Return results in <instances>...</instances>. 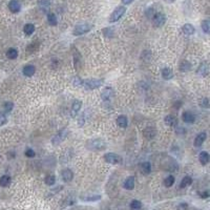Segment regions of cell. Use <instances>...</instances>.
Wrapping results in <instances>:
<instances>
[{
  "label": "cell",
  "mask_w": 210,
  "mask_h": 210,
  "mask_svg": "<svg viewBox=\"0 0 210 210\" xmlns=\"http://www.w3.org/2000/svg\"><path fill=\"white\" fill-rule=\"evenodd\" d=\"M92 30V25L88 24V23H80V24H77L75 26L73 31V35L74 36H81L84 35V34L88 33V32Z\"/></svg>",
  "instance_id": "277c9868"
},
{
  "label": "cell",
  "mask_w": 210,
  "mask_h": 210,
  "mask_svg": "<svg viewBox=\"0 0 210 210\" xmlns=\"http://www.w3.org/2000/svg\"><path fill=\"white\" fill-rule=\"evenodd\" d=\"M24 155H25V156H28V158H34V156H36V152L32 149V148H26Z\"/></svg>",
  "instance_id": "8d00e7d4"
},
{
  "label": "cell",
  "mask_w": 210,
  "mask_h": 210,
  "mask_svg": "<svg viewBox=\"0 0 210 210\" xmlns=\"http://www.w3.org/2000/svg\"><path fill=\"white\" fill-rule=\"evenodd\" d=\"M82 106V102L80 100H75L73 102V105H71V116L75 117L77 114L80 111Z\"/></svg>",
  "instance_id": "e0dca14e"
},
{
  "label": "cell",
  "mask_w": 210,
  "mask_h": 210,
  "mask_svg": "<svg viewBox=\"0 0 210 210\" xmlns=\"http://www.w3.org/2000/svg\"><path fill=\"white\" fill-rule=\"evenodd\" d=\"M73 59H74V66L77 71H80L81 68V63H82V58L81 55L79 53V50L76 49L75 46H73Z\"/></svg>",
  "instance_id": "52a82bcc"
},
{
  "label": "cell",
  "mask_w": 210,
  "mask_h": 210,
  "mask_svg": "<svg viewBox=\"0 0 210 210\" xmlns=\"http://www.w3.org/2000/svg\"><path fill=\"white\" fill-rule=\"evenodd\" d=\"M35 71H36V67L34 65H32V64H28V65H25L24 67H23V70H22V73H23V75H24L25 77H33L34 76V74H35Z\"/></svg>",
  "instance_id": "4fadbf2b"
},
{
  "label": "cell",
  "mask_w": 210,
  "mask_h": 210,
  "mask_svg": "<svg viewBox=\"0 0 210 210\" xmlns=\"http://www.w3.org/2000/svg\"><path fill=\"white\" fill-rule=\"evenodd\" d=\"M174 184V175H168V177L164 180V185H165L166 187H171Z\"/></svg>",
  "instance_id": "836d02e7"
},
{
  "label": "cell",
  "mask_w": 210,
  "mask_h": 210,
  "mask_svg": "<svg viewBox=\"0 0 210 210\" xmlns=\"http://www.w3.org/2000/svg\"><path fill=\"white\" fill-rule=\"evenodd\" d=\"M134 1V0H122V2H123V4H130L131 2Z\"/></svg>",
  "instance_id": "bcb514c9"
},
{
  "label": "cell",
  "mask_w": 210,
  "mask_h": 210,
  "mask_svg": "<svg viewBox=\"0 0 210 210\" xmlns=\"http://www.w3.org/2000/svg\"><path fill=\"white\" fill-rule=\"evenodd\" d=\"M200 196H201V198H203V199L208 198V196H209V192H208V191H204V192H200Z\"/></svg>",
  "instance_id": "f6af8a7d"
},
{
  "label": "cell",
  "mask_w": 210,
  "mask_h": 210,
  "mask_svg": "<svg viewBox=\"0 0 210 210\" xmlns=\"http://www.w3.org/2000/svg\"><path fill=\"white\" fill-rule=\"evenodd\" d=\"M208 71H209V67H208V65H207V63H202V64L199 66L196 73H198V75H200L202 77H205V76H207Z\"/></svg>",
  "instance_id": "603a6c76"
},
{
  "label": "cell",
  "mask_w": 210,
  "mask_h": 210,
  "mask_svg": "<svg viewBox=\"0 0 210 210\" xmlns=\"http://www.w3.org/2000/svg\"><path fill=\"white\" fill-rule=\"evenodd\" d=\"M161 74L164 80H170V79L174 78V71L169 67H164L163 70H162Z\"/></svg>",
  "instance_id": "d6986e66"
},
{
  "label": "cell",
  "mask_w": 210,
  "mask_h": 210,
  "mask_svg": "<svg viewBox=\"0 0 210 210\" xmlns=\"http://www.w3.org/2000/svg\"><path fill=\"white\" fill-rule=\"evenodd\" d=\"M188 205L186 203H181L179 206H178V210H187Z\"/></svg>",
  "instance_id": "ee69618b"
},
{
  "label": "cell",
  "mask_w": 210,
  "mask_h": 210,
  "mask_svg": "<svg viewBox=\"0 0 210 210\" xmlns=\"http://www.w3.org/2000/svg\"><path fill=\"white\" fill-rule=\"evenodd\" d=\"M56 182V177L53 174H49L46 178H45V184L49 186H53Z\"/></svg>",
  "instance_id": "d590c367"
},
{
  "label": "cell",
  "mask_w": 210,
  "mask_h": 210,
  "mask_svg": "<svg viewBox=\"0 0 210 210\" xmlns=\"http://www.w3.org/2000/svg\"><path fill=\"white\" fill-rule=\"evenodd\" d=\"M164 122H165V124L167 126H170V127H174V126H177V124H178L177 118L172 115L166 116L165 119H164Z\"/></svg>",
  "instance_id": "ac0fdd59"
},
{
  "label": "cell",
  "mask_w": 210,
  "mask_h": 210,
  "mask_svg": "<svg viewBox=\"0 0 210 210\" xmlns=\"http://www.w3.org/2000/svg\"><path fill=\"white\" fill-rule=\"evenodd\" d=\"M151 21H152V25L155 28H161L165 24L166 22V16L162 13H156L153 15V17L151 18Z\"/></svg>",
  "instance_id": "8992f818"
},
{
  "label": "cell",
  "mask_w": 210,
  "mask_h": 210,
  "mask_svg": "<svg viewBox=\"0 0 210 210\" xmlns=\"http://www.w3.org/2000/svg\"><path fill=\"white\" fill-rule=\"evenodd\" d=\"M123 187L126 190H132L135 188V178L134 177H128L127 179L124 181Z\"/></svg>",
  "instance_id": "ffe728a7"
},
{
  "label": "cell",
  "mask_w": 210,
  "mask_h": 210,
  "mask_svg": "<svg viewBox=\"0 0 210 210\" xmlns=\"http://www.w3.org/2000/svg\"><path fill=\"white\" fill-rule=\"evenodd\" d=\"M140 171L142 174L147 175L151 172V164L149 162H143L140 164Z\"/></svg>",
  "instance_id": "5bb4252c"
},
{
  "label": "cell",
  "mask_w": 210,
  "mask_h": 210,
  "mask_svg": "<svg viewBox=\"0 0 210 210\" xmlns=\"http://www.w3.org/2000/svg\"><path fill=\"white\" fill-rule=\"evenodd\" d=\"M191 184H192V179H191V177H189V175H186V177L183 178L182 181H181L180 187L181 188H186Z\"/></svg>",
  "instance_id": "83f0119b"
},
{
  "label": "cell",
  "mask_w": 210,
  "mask_h": 210,
  "mask_svg": "<svg viewBox=\"0 0 210 210\" xmlns=\"http://www.w3.org/2000/svg\"><path fill=\"white\" fill-rule=\"evenodd\" d=\"M199 160H200L202 165H206L210 160L209 153L207 151H202V152H200V156H199Z\"/></svg>",
  "instance_id": "cb8c5ba5"
},
{
  "label": "cell",
  "mask_w": 210,
  "mask_h": 210,
  "mask_svg": "<svg viewBox=\"0 0 210 210\" xmlns=\"http://www.w3.org/2000/svg\"><path fill=\"white\" fill-rule=\"evenodd\" d=\"M47 22H49V24L52 26L57 25V18H56V15L53 14V13H49V14L47 15Z\"/></svg>",
  "instance_id": "1f68e13d"
},
{
  "label": "cell",
  "mask_w": 210,
  "mask_h": 210,
  "mask_svg": "<svg viewBox=\"0 0 210 210\" xmlns=\"http://www.w3.org/2000/svg\"><path fill=\"white\" fill-rule=\"evenodd\" d=\"M9 9L12 13H18L21 9V5L19 3V1L17 0H12L9 3Z\"/></svg>",
  "instance_id": "7402d4cb"
},
{
  "label": "cell",
  "mask_w": 210,
  "mask_h": 210,
  "mask_svg": "<svg viewBox=\"0 0 210 210\" xmlns=\"http://www.w3.org/2000/svg\"><path fill=\"white\" fill-rule=\"evenodd\" d=\"M102 32H103V34H104L105 37H109V38H110V37L114 35V30H113V28H106Z\"/></svg>",
  "instance_id": "74e56055"
},
{
  "label": "cell",
  "mask_w": 210,
  "mask_h": 210,
  "mask_svg": "<svg viewBox=\"0 0 210 210\" xmlns=\"http://www.w3.org/2000/svg\"><path fill=\"white\" fill-rule=\"evenodd\" d=\"M71 83H73L74 86H76V87H81V86H83L84 81L82 80L80 77L76 76V77H73V80H71Z\"/></svg>",
  "instance_id": "4dcf8cb0"
},
{
  "label": "cell",
  "mask_w": 210,
  "mask_h": 210,
  "mask_svg": "<svg viewBox=\"0 0 210 210\" xmlns=\"http://www.w3.org/2000/svg\"><path fill=\"white\" fill-rule=\"evenodd\" d=\"M202 30L206 34H210V20H204L202 22Z\"/></svg>",
  "instance_id": "e575fe53"
},
{
  "label": "cell",
  "mask_w": 210,
  "mask_h": 210,
  "mask_svg": "<svg viewBox=\"0 0 210 210\" xmlns=\"http://www.w3.org/2000/svg\"><path fill=\"white\" fill-rule=\"evenodd\" d=\"M61 177H62V180L64 181V182L68 183L74 179V174L71 169L66 168V169L62 170V172H61Z\"/></svg>",
  "instance_id": "8fae6325"
},
{
  "label": "cell",
  "mask_w": 210,
  "mask_h": 210,
  "mask_svg": "<svg viewBox=\"0 0 210 210\" xmlns=\"http://www.w3.org/2000/svg\"><path fill=\"white\" fill-rule=\"evenodd\" d=\"M182 119L183 121L185 122V123H195V116L193 115L192 113H190V111H184L182 115Z\"/></svg>",
  "instance_id": "7c38bea8"
},
{
  "label": "cell",
  "mask_w": 210,
  "mask_h": 210,
  "mask_svg": "<svg viewBox=\"0 0 210 210\" xmlns=\"http://www.w3.org/2000/svg\"><path fill=\"white\" fill-rule=\"evenodd\" d=\"M39 46H40L39 42H36V41H35V42L31 43L28 47H26V52H28V54H35L37 50L39 49Z\"/></svg>",
  "instance_id": "d4e9b609"
},
{
  "label": "cell",
  "mask_w": 210,
  "mask_h": 210,
  "mask_svg": "<svg viewBox=\"0 0 210 210\" xmlns=\"http://www.w3.org/2000/svg\"><path fill=\"white\" fill-rule=\"evenodd\" d=\"M142 208V203L138 200H134L130 203V210H141Z\"/></svg>",
  "instance_id": "d6a6232c"
},
{
  "label": "cell",
  "mask_w": 210,
  "mask_h": 210,
  "mask_svg": "<svg viewBox=\"0 0 210 210\" xmlns=\"http://www.w3.org/2000/svg\"><path fill=\"white\" fill-rule=\"evenodd\" d=\"M165 2H167V3H174V2L175 1V0H164Z\"/></svg>",
  "instance_id": "7dc6e473"
},
{
  "label": "cell",
  "mask_w": 210,
  "mask_h": 210,
  "mask_svg": "<svg viewBox=\"0 0 210 210\" xmlns=\"http://www.w3.org/2000/svg\"><path fill=\"white\" fill-rule=\"evenodd\" d=\"M13 107H14V104H13L12 102H5L3 105V108L6 113H10V111L13 109Z\"/></svg>",
  "instance_id": "f35d334b"
},
{
  "label": "cell",
  "mask_w": 210,
  "mask_h": 210,
  "mask_svg": "<svg viewBox=\"0 0 210 210\" xmlns=\"http://www.w3.org/2000/svg\"><path fill=\"white\" fill-rule=\"evenodd\" d=\"M125 12H126L125 6H123V5H121V6H118L110 14V16H109V22L110 23H114V22H117L118 20H120L121 18L123 17V15L125 14Z\"/></svg>",
  "instance_id": "3957f363"
},
{
  "label": "cell",
  "mask_w": 210,
  "mask_h": 210,
  "mask_svg": "<svg viewBox=\"0 0 210 210\" xmlns=\"http://www.w3.org/2000/svg\"><path fill=\"white\" fill-rule=\"evenodd\" d=\"M114 96H115V90L111 88V87H106V88H104L101 92V98H102V100L105 101V102L109 101Z\"/></svg>",
  "instance_id": "9c48e42d"
},
{
  "label": "cell",
  "mask_w": 210,
  "mask_h": 210,
  "mask_svg": "<svg viewBox=\"0 0 210 210\" xmlns=\"http://www.w3.org/2000/svg\"><path fill=\"white\" fill-rule=\"evenodd\" d=\"M206 137H207L206 132H200V134L196 135L195 139V147H200V146L203 145V143L205 142V140H206Z\"/></svg>",
  "instance_id": "9a60e30c"
},
{
  "label": "cell",
  "mask_w": 210,
  "mask_h": 210,
  "mask_svg": "<svg viewBox=\"0 0 210 210\" xmlns=\"http://www.w3.org/2000/svg\"><path fill=\"white\" fill-rule=\"evenodd\" d=\"M7 122V120H6V117H5L3 114L2 113H0V127L1 126H3L5 123H6Z\"/></svg>",
  "instance_id": "60d3db41"
},
{
  "label": "cell",
  "mask_w": 210,
  "mask_h": 210,
  "mask_svg": "<svg viewBox=\"0 0 210 210\" xmlns=\"http://www.w3.org/2000/svg\"><path fill=\"white\" fill-rule=\"evenodd\" d=\"M6 57L11 60H15L18 57V50L14 47H11L6 50Z\"/></svg>",
  "instance_id": "4316f807"
},
{
  "label": "cell",
  "mask_w": 210,
  "mask_h": 210,
  "mask_svg": "<svg viewBox=\"0 0 210 210\" xmlns=\"http://www.w3.org/2000/svg\"><path fill=\"white\" fill-rule=\"evenodd\" d=\"M23 32H24L26 36L33 35L34 32H35V25L32 24V23H28V24H25L24 28H23Z\"/></svg>",
  "instance_id": "484cf974"
},
{
  "label": "cell",
  "mask_w": 210,
  "mask_h": 210,
  "mask_svg": "<svg viewBox=\"0 0 210 210\" xmlns=\"http://www.w3.org/2000/svg\"><path fill=\"white\" fill-rule=\"evenodd\" d=\"M11 184V177L10 175H2L0 178V186L1 187H7Z\"/></svg>",
  "instance_id": "f1b7e54d"
},
{
  "label": "cell",
  "mask_w": 210,
  "mask_h": 210,
  "mask_svg": "<svg viewBox=\"0 0 210 210\" xmlns=\"http://www.w3.org/2000/svg\"><path fill=\"white\" fill-rule=\"evenodd\" d=\"M104 160L109 164H119L122 161V158L114 152H109L104 156Z\"/></svg>",
  "instance_id": "ba28073f"
},
{
  "label": "cell",
  "mask_w": 210,
  "mask_h": 210,
  "mask_svg": "<svg viewBox=\"0 0 210 210\" xmlns=\"http://www.w3.org/2000/svg\"><path fill=\"white\" fill-rule=\"evenodd\" d=\"M182 31L185 35L190 36V35H193V34H195V26L192 24H190V23H186V24L182 26Z\"/></svg>",
  "instance_id": "2e32d148"
},
{
  "label": "cell",
  "mask_w": 210,
  "mask_h": 210,
  "mask_svg": "<svg viewBox=\"0 0 210 210\" xmlns=\"http://www.w3.org/2000/svg\"><path fill=\"white\" fill-rule=\"evenodd\" d=\"M143 135H144L146 139L152 140L153 138H155L156 135V130L155 127L148 126V127H146L144 130H143Z\"/></svg>",
  "instance_id": "30bf717a"
},
{
  "label": "cell",
  "mask_w": 210,
  "mask_h": 210,
  "mask_svg": "<svg viewBox=\"0 0 210 210\" xmlns=\"http://www.w3.org/2000/svg\"><path fill=\"white\" fill-rule=\"evenodd\" d=\"M67 135H68V129H67V128L61 129L60 131L58 132V134L56 135L55 137L52 139V144L54 145V146H57V145L61 144V143H62L63 141H64V140L66 139Z\"/></svg>",
  "instance_id": "5b68a950"
},
{
  "label": "cell",
  "mask_w": 210,
  "mask_h": 210,
  "mask_svg": "<svg viewBox=\"0 0 210 210\" xmlns=\"http://www.w3.org/2000/svg\"><path fill=\"white\" fill-rule=\"evenodd\" d=\"M103 83H104L103 79H88V80L84 81L83 86L86 90H92L96 88H99L100 86H102Z\"/></svg>",
  "instance_id": "7a4b0ae2"
},
{
  "label": "cell",
  "mask_w": 210,
  "mask_h": 210,
  "mask_svg": "<svg viewBox=\"0 0 210 210\" xmlns=\"http://www.w3.org/2000/svg\"><path fill=\"white\" fill-rule=\"evenodd\" d=\"M117 124H118L119 127L121 128H126L127 125H128V120H127V117L124 115H121L117 118Z\"/></svg>",
  "instance_id": "44dd1931"
},
{
  "label": "cell",
  "mask_w": 210,
  "mask_h": 210,
  "mask_svg": "<svg viewBox=\"0 0 210 210\" xmlns=\"http://www.w3.org/2000/svg\"><path fill=\"white\" fill-rule=\"evenodd\" d=\"M101 199V195H95V196H88V198L84 199L85 201H98Z\"/></svg>",
  "instance_id": "b9f144b4"
},
{
  "label": "cell",
  "mask_w": 210,
  "mask_h": 210,
  "mask_svg": "<svg viewBox=\"0 0 210 210\" xmlns=\"http://www.w3.org/2000/svg\"><path fill=\"white\" fill-rule=\"evenodd\" d=\"M200 105L202 106V107H204V108L210 107V101H209V99H207V98H204V99L201 101Z\"/></svg>",
  "instance_id": "ab89813d"
},
{
  "label": "cell",
  "mask_w": 210,
  "mask_h": 210,
  "mask_svg": "<svg viewBox=\"0 0 210 210\" xmlns=\"http://www.w3.org/2000/svg\"><path fill=\"white\" fill-rule=\"evenodd\" d=\"M155 14H156V13H153V10L151 9V7H150V9H148V10H146V16H147V17L152 18Z\"/></svg>",
  "instance_id": "7bdbcfd3"
},
{
  "label": "cell",
  "mask_w": 210,
  "mask_h": 210,
  "mask_svg": "<svg viewBox=\"0 0 210 210\" xmlns=\"http://www.w3.org/2000/svg\"><path fill=\"white\" fill-rule=\"evenodd\" d=\"M106 142L102 139H92L86 142V147L90 150L94 151H101L106 148Z\"/></svg>",
  "instance_id": "6da1fadb"
},
{
  "label": "cell",
  "mask_w": 210,
  "mask_h": 210,
  "mask_svg": "<svg viewBox=\"0 0 210 210\" xmlns=\"http://www.w3.org/2000/svg\"><path fill=\"white\" fill-rule=\"evenodd\" d=\"M179 68H180L181 71H188L191 70V64H190V62H188L187 60H184L180 63Z\"/></svg>",
  "instance_id": "f546056e"
}]
</instances>
